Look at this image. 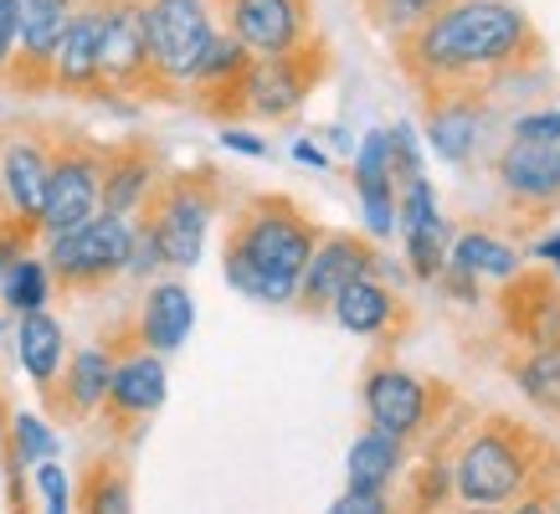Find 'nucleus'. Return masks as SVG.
<instances>
[{
	"instance_id": "obj_32",
	"label": "nucleus",
	"mask_w": 560,
	"mask_h": 514,
	"mask_svg": "<svg viewBox=\"0 0 560 514\" xmlns=\"http://www.w3.org/2000/svg\"><path fill=\"white\" fill-rule=\"evenodd\" d=\"M447 237H453V222L422 226V232H401V262L417 283H438L442 257H447Z\"/></svg>"
},
{
	"instance_id": "obj_26",
	"label": "nucleus",
	"mask_w": 560,
	"mask_h": 514,
	"mask_svg": "<svg viewBox=\"0 0 560 514\" xmlns=\"http://www.w3.org/2000/svg\"><path fill=\"white\" fill-rule=\"evenodd\" d=\"M108 381H114V350L108 344L68 350V365H62V376L51 386V401H57V411L68 422H88L108 401Z\"/></svg>"
},
{
	"instance_id": "obj_14",
	"label": "nucleus",
	"mask_w": 560,
	"mask_h": 514,
	"mask_svg": "<svg viewBox=\"0 0 560 514\" xmlns=\"http://www.w3.org/2000/svg\"><path fill=\"white\" fill-rule=\"evenodd\" d=\"M51 139L36 124H11L0 129V211L11 222L32 226L36 232V211L47 196V175H51Z\"/></svg>"
},
{
	"instance_id": "obj_39",
	"label": "nucleus",
	"mask_w": 560,
	"mask_h": 514,
	"mask_svg": "<svg viewBox=\"0 0 560 514\" xmlns=\"http://www.w3.org/2000/svg\"><path fill=\"white\" fill-rule=\"evenodd\" d=\"M447 499H453V468H447V463H432L422 479H417V514L442 510Z\"/></svg>"
},
{
	"instance_id": "obj_36",
	"label": "nucleus",
	"mask_w": 560,
	"mask_h": 514,
	"mask_svg": "<svg viewBox=\"0 0 560 514\" xmlns=\"http://www.w3.org/2000/svg\"><path fill=\"white\" fill-rule=\"evenodd\" d=\"M386 160H390L396 186H401V180H417V175H427V144H422V129H417L411 119H396L386 129Z\"/></svg>"
},
{
	"instance_id": "obj_41",
	"label": "nucleus",
	"mask_w": 560,
	"mask_h": 514,
	"mask_svg": "<svg viewBox=\"0 0 560 514\" xmlns=\"http://www.w3.org/2000/svg\"><path fill=\"white\" fill-rule=\"evenodd\" d=\"M32 237H36L32 226L11 222V217L0 211V273H5V268H11L16 257H26V253H32Z\"/></svg>"
},
{
	"instance_id": "obj_24",
	"label": "nucleus",
	"mask_w": 560,
	"mask_h": 514,
	"mask_svg": "<svg viewBox=\"0 0 560 514\" xmlns=\"http://www.w3.org/2000/svg\"><path fill=\"white\" fill-rule=\"evenodd\" d=\"M247 68H253V51L242 47L237 36H226L217 26L211 47L201 51V62H196V72H190L186 98L201 103L206 114H237L242 78H247Z\"/></svg>"
},
{
	"instance_id": "obj_38",
	"label": "nucleus",
	"mask_w": 560,
	"mask_h": 514,
	"mask_svg": "<svg viewBox=\"0 0 560 514\" xmlns=\"http://www.w3.org/2000/svg\"><path fill=\"white\" fill-rule=\"evenodd\" d=\"M165 273V257H160V242L150 237V226L135 217V247H129V268H124V278H160Z\"/></svg>"
},
{
	"instance_id": "obj_12",
	"label": "nucleus",
	"mask_w": 560,
	"mask_h": 514,
	"mask_svg": "<svg viewBox=\"0 0 560 514\" xmlns=\"http://www.w3.org/2000/svg\"><path fill=\"white\" fill-rule=\"evenodd\" d=\"M489 175L520 222L535 226V222H550L560 211V144L504 139L489 154Z\"/></svg>"
},
{
	"instance_id": "obj_16",
	"label": "nucleus",
	"mask_w": 560,
	"mask_h": 514,
	"mask_svg": "<svg viewBox=\"0 0 560 514\" xmlns=\"http://www.w3.org/2000/svg\"><path fill=\"white\" fill-rule=\"evenodd\" d=\"M165 401H171L165 355H154L144 344L124 340V350H114V381H108L103 417H108L114 428H139V422H150Z\"/></svg>"
},
{
	"instance_id": "obj_11",
	"label": "nucleus",
	"mask_w": 560,
	"mask_h": 514,
	"mask_svg": "<svg viewBox=\"0 0 560 514\" xmlns=\"http://www.w3.org/2000/svg\"><path fill=\"white\" fill-rule=\"evenodd\" d=\"M154 98L150 42L139 0H103V36H98V103Z\"/></svg>"
},
{
	"instance_id": "obj_15",
	"label": "nucleus",
	"mask_w": 560,
	"mask_h": 514,
	"mask_svg": "<svg viewBox=\"0 0 560 514\" xmlns=\"http://www.w3.org/2000/svg\"><path fill=\"white\" fill-rule=\"evenodd\" d=\"M375 257H381V247H375L371 237L319 232V242H314V253H308V262H304V273H299V299H293V308L324 314L329 299H335L345 283L375 273Z\"/></svg>"
},
{
	"instance_id": "obj_40",
	"label": "nucleus",
	"mask_w": 560,
	"mask_h": 514,
	"mask_svg": "<svg viewBox=\"0 0 560 514\" xmlns=\"http://www.w3.org/2000/svg\"><path fill=\"white\" fill-rule=\"evenodd\" d=\"M324 514H401L390 494H371V489H345Z\"/></svg>"
},
{
	"instance_id": "obj_17",
	"label": "nucleus",
	"mask_w": 560,
	"mask_h": 514,
	"mask_svg": "<svg viewBox=\"0 0 560 514\" xmlns=\"http://www.w3.org/2000/svg\"><path fill=\"white\" fill-rule=\"evenodd\" d=\"M72 16V0H16V57L5 83L16 93H51V57Z\"/></svg>"
},
{
	"instance_id": "obj_34",
	"label": "nucleus",
	"mask_w": 560,
	"mask_h": 514,
	"mask_svg": "<svg viewBox=\"0 0 560 514\" xmlns=\"http://www.w3.org/2000/svg\"><path fill=\"white\" fill-rule=\"evenodd\" d=\"M360 5H365V21H371L386 42H401L417 21H427L438 5H447V0H360Z\"/></svg>"
},
{
	"instance_id": "obj_27",
	"label": "nucleus",
	"mask_w": 560,
	"mask_h": 514,
	"mask_svg": "<svg viewBox=\"0 0 560 514\" xmlns=\"http://www.w3.org/2000/svg\"><path fill=\"white\" fill-rule=\"evenodd\" d=\"M11 344H16V360L26 381H32L42 396H51L62 365H68V329L51 308H36V314H16V329H11Z\"/></svg>"
},
{
	"instance_id": "obj_4",
	"label": "nucleus",
	"mask_w": 560,
	"mask_h": 514,
	"mask_svg": "<svg viewBox=\"0 0 560 514\" xmlns=\"http://www.w3.org/2000/svg\"><path fill=\"white\" fill-rule=\"evenodd\" d=\"M221 211V180L217 171H175L160 180V190L150 196V206L139 211V222L150 226V237L160 242V257H165V273H190L206 257V242H211V226H217Z\"/></svg>"
},
{
	"instance_id": "obj_43",
	"label": "nucleus",
	"mask_w": 560,
	"mask_h": 514,
	"mask_svg": "<svg viewBox=\"0 0 560 514\" xmlns=\"http://www.w3.org/2000/svg\"><path fill=\"white\" fill-rule=\"evenodd\" d=\"M221 150L247 154V160H262V154H268V139L257 135V129H242V124H226V129H221Z\"/></svg>"
},
{
	"instance_id": "obj_6",
	"label": "nucleus",
	"mask_w": 560,
	"mask_h": 514,
	"mask_svg": "<svg viewBox=\"0 0 560 514\" xmlns=\"http://www.w3.org/2000/svg\"><path fill=\"white\" fill-rule=\"evenodd\" d=\"M144 42H150L154 98H186L190 72L217 36L211 0H139Z\"/></svg>"
},
{
	"instance_id": "obj_30",
	"label": "nucleus",
	"mask_w": 560,
	"mask_h": 514,
	"mask_svg": "<svg viewBox=\"0 0 560 514\" xmlns=\"http://www.w3.org/2000/svg\"><path fill=\"white\" fill-rule=\"evenodd\" d=\"M78 514H135V479H129V468L114 458L88 463L83 483H78Z\"/></svg>"
},
{
	"instance_id": "obj_23",
	"label": "nucleus",
	"mask_w": 560,
	"mask_h": 514,
	"mask_svg": "<svg viewBox=\"0 0 560 514\" xmlns=\"http://www.w3.org/2000/svg\"><path fill=\"white\" fill-rule=\"evenodd\" d=\"M442 273H463V278H478V283L504 289L514 273H525V253H520L504 232H493V226H453Z\"/></svg>"
},
{
	"instance_id": "obj_48",
	"label": "nucleus",
	"mask_w": 560,
	"mask_h": 514,
	"mask_svg": "<svg viewBox=\"0 0 560 514\" xmlns=\"http://www.w3.org/2000/svg\"><path fill=\"white\" fill-rule=\"evenodd\" d=\"M324 144H329V150H335V154H345V160H350V154H355V139L345 135L340 124H329V129H324Z\"/></svg>"
},
{
	"instance_id": "obj_44",
	"label": "nucleus",
	"mask_w": 560,
	"mask_h": 514,
	"mask_svg": "<svg viewBox=\"0 0 560 514\" xmlns=\"http://www.w3.org/2000/svg\"><path fill=\"white\" fill-rule=\"evenodd\" d=\"M438 289L453 299V304H463V308H478L483 304V283L478 278H463V273H438Z\"/></svg>"
},
{
	"instance_id": "obj_45",
	"label": "nucleus",
	"mask_w": 560,
	"mask_h": 514,
	"mask_svg": "<svg viewBox=\"0 0 560 514\" xmlns=\"http://www.w3.org/2000/svg\"><path fill=\"white\" fill-rule=\"evenodd\" d=\"M289 154H293V165H304V171H335V154L324 150L319 139H308V135L293 139Z\"/></svg>"
},
{
	"instance_id": "obj_33",
	"label": "nucleus",
	"mask_w": 560,
	"mask_h": 514,
	"mask_svg": "<svg viewBox=\"0 0 560 514\" xmlns=\"http://www.w3.org/2000/svg\"><path fill=\"white\" fill-rule=\"evenodd\" d=\"M57 458V432H51L47 417H36V411H16L11 417V463L32 474L36 463Z\"/></svg>"
},
{
	"instance_id": "obj_42",
	"label": "nucleus",
	"mask_w": 560,
	"mask_h": 514,
	"mask_svg": "<svg viewBox=\"0 0 560 514\" xmlns=\"http://www.w3.org/2000/svg\"><path fill=\"white\" fill-rule=\"evenodd\" d=\"M499 514H560V494L550 483H535L529 494H520L514 504H504Z\"/></svg>"
},
{
	"instance_id": "obj_19",
	"label": "nucleus",
	"mask_w": 560,
	"mask_h": 514,
	"mask_svg": "<svg viewBox=\"0 0 560 514\" xmlns=\"http://www.w3.org/2000/svg\"><path fill=\"white\" fill-rule=\"evenodd\" d=\"M98 36H103V0H72V16L62 26L57 57H51V93L98 98Z\"/></svg>"
},
{
	"instance_id": "obj_7",
	"label": "nucleus",
	"mask_w": 560,
	"mask_h": 514,
	"mask_svg": "<svg viewBox=\"0 0 560 514\" xmlns=\"http://www.w3.org/2000/svg\"><path fill=\"white\" fill-rule=\"evenodd\" d=\"M427 98V119H422V144L447 165H474L489 160L504 135V114L493 108V98L483 87H432Z\"/></svg>"
},
{
	"instance_id": "obj_21",
	"label": "nucleus",
	"mask_w": 560,
	"mask_h": 514,
	"mask_svg": "<svg viewBox=\"0 0 560 514\" xmlns=\"http://www.w3.org/2000/svg\"><path fill=\"white\" fill-rule=\"evenodd\" d=\"M345 335H355V340H386L396 329L407 325V304H401V289H390L386 278H355V283H345L329 308H324Z\"/></svg>"
},
{
	"instance_id": "obj_46",
	"label": "nucleus",
	"mask_w": 560,
	"mask_h": 514,
	"mask_svg": "<svg viewBox=\"0 0 560 514\" xmlns=\"http://www.w3.org/2000/svg\"><path fill=\"white\" fill-rule=\"evenodd\" d=\"M16 57V0H0V78L11 72Z\"/></svg>"
},
{
	"instance_id": "obj_5",
	"label": "nucleus",
	"mask_w": 560,
	"mask_h": 514,
	"mask_svg": "<svg viewBox=\"0 0 560 514\" xmlns=\"http://www.w3.org/2000/svg\"><path fill=\"white\" fill-rule=\"evenodd\" d=\"M47 242V268L57 278V293H93L119 283L129 268V247H135V217H114V211H93L88 222L51 232Z\"/></svg>"
},
{
	"instance_id": "obj_13",
	"label": "nucleus",
	"mask_w": 560,
	"mask_h": 514,
	"mask_svg": "<svg viewBox=\"0 0 560 514\" xmlns=\"http://www.w3.org/2000/svg\"><path fill=\"white\" fill-rule=\"evenodd\" d=\"M360 407H365V428H381L390 437H422L438 417V386L407 365H371L360 381Z\"/></svg>"
},
{
	"instance_id": "obj_18",
	"label": "nucleus",
	"mask_w": 560,
	"mask_h": 514,
	"mask_svg": "<svg viewBox=\"0 0 560 514\" xmlns=\"http://www.w3.org/2000/svg\"><path fill=\"white\" fill-rule=\"evenodd\" d=\"M350 186H355L365 237H371L375 247H386V242L396 237V175H390V160H386V129H371V135L355 139Z\"/></svg>"
},
{
	"instance_id": "obj_29",
	"label": "nucleus",
	"mask_w": 560,
	"mask_h": 514,
	"mask_svg": "<svg viewBox=\"0 0 560 514\" xmlns=\"http://www.w3.org/2000/svg\"><path fill=\"white\" fill-rule=\"evenodd\" d=\"M57 299V278H51L47 257H16L5 273H0V308L16 319V314H36V308H51Z\"/></svg>"
},
{
	"instance_id": "obj_35",
	"label": "nucleus",
	"mask_w": 560,
	"mask_h": 514,
	"mask_svg": "<svg viewBox=\"0 0 560 514\" xmlns=\"http://www.w3.org/2000/svg\"><path fill=\"white\" fill-rule=\"evenodd\" d=\"M504 139H525V144H560V98H540L529 108L504 114Z\"/></svg>"
},
{
	"instance_id": "obj_28",
	"label": "nucleus",
	"mask_w": 560,
	"mask_h": 514,
	"mask_svg": "<svg viewBox=\"0 0 560 514\" xmlns=\"http://www.w3.org/2000/svg\"><path fill=\"white\" fill-rule=\"evenodd\" d=\"M401 474H407V437H390L381 428H365L345 453V489L396 494Z\"/></svg>"
},
{
	"instance_id": "obj_8",
	"label": "nucleus",
	"mask_w": 560,
	"mask_h": 514,
	"mask_svg": "<svg viewBox=\"0 0 560 514\" xmlns=\"http://www.w3.org/2000/svg\"><path fill=\"white\" fill-rule=\"evenodd\" d=\"M329 72V47L324 36L304 51H283V57H253V68L242 78V98L237 114L262 124H289L299 119V108L314 98V87Z\"/></svg>"
},
{
	"instance_id": "obj_10",
	"label": "nucleus",
	"mask_w": 560,
	"mask_h": 514,
	"mask_svg": "<svg viewBox=\"0 0 560 514\" xmlns=\"http://www.w3.org/2000/svg\"><path fill=\"white\" fill-rule=\"evenodd\" d=\"M217 26L237 36L253 57H283L319 42V21L308 0H211Z\"/></svg>"
},
{
	"instance_id": "obj_3",
	"label": "nucleus",
	"mask_w": 560,
	"mask_h": 514,
	"mask_svg": "<svg viewBox=\"0 0 560 514\" xmlns=\"http://www.w3.org/2000/svg\"><path fill=\"white\" fill-rule=\"evenodd\" d=\"M447 468H453V499L478 504V510H504L520 494H529L535 483H545L540 443L525 428L504 422V417H489L474 432H463Z\"/></svg>"
},
{
	"instance_id": "obj_31",
	"label": "nucleus",
	"mask_w": 560,
	"mask_h": 514,
	"mask_svg": "<svg viewBox=\"0 0 560 514\" xmlns=\"http://www.w3.org/2000/svg\"><path fill=\"white\" fill-rule=\"evenodd\" d=\"M510 376L525 401L560 417V344H529L520 360H510Z\"/></svg>"
},
{
	"instance_id": "obj_20",
	"label": "nucleus",
	"mask_w": 560,
	"mask_h": 514,
	"mask_svg": "<svg viewBox=\"0 0 560 514\" xmlns=\"http://www.w3.org/2000/svg\"><path fill=\"white\" fill-rule=\"evenodd\" d=\"M190 329H196V293H190L180 278L160 273L150 289H144V299H139L129 340L154 350V355H175V350H186Z\"/></svg>"
},
{
	"instance_id": "obj_1",
	"label": "nucleus",
	"mask_w": 560,
	"mask_h": 514,
	"mask_svg": "<svg viewBox=\"0 0 560 514\" xmlns=\"http://www.w3.org/2000/svg\"><path fill=\"white\" fill-rule=\"evenodd\" d=\"M390 51L422 93L489 87L499 72L545 62V42L520 0H447L401 42H390Z\"/></svg>"
},
{
	"instance_id": "obj_25",
	"label": "nucleus",
	"mask_w": 560,
	"mask_h": 514,
	"mask_svg": "<svg viewBox=\"0 0 560 514\" xmlns=\"http://www.w3.org/2000/svg\"><path fill=\"white\" fill-rule=\"evenodd\" d=\"M504 325L510 335H520V344H560V283L556 278H529L514 273L504 283Z\"/></svg>"
},
{
	"instance_id": "obj_37",
	"label": "nucleus",
	"mask_w": 560,
	"mask_h": 514,
	"mask_svg": "<svg viewBox=\"0 0 560 514\" xmlns=\"http://www.w3.org/2000/svg\"><path fill=\"white\" fill-rule=\"evenodd\" d=\"M32 489H36L42 514H72V479H68V468H62L57 458L36 463V468H32Z\"/></svg>"
},
{
	"instance_id": "obj_22",
	"label": "nucleus",
	"mask_w": 560,
	"mask_h": 514,
	"mask_svg": "<svg viewBox=\"0 0 560 514\" xmlns=\"http://www.w3.org/2000/svg\"><path fill=\"white\" fill-rule=\"evenodd\" d=\"M160 180H165V165H160V154L150 144H114V150H103L98 206L114 211V217H139L160 190Z\"/></svg>"
},
{
	"instance_id": "obj_9",
	"label": "nucleus",
	"mask_w": 560,
	"mask_h": 514,
	"mask_svg": "<svg viewBox=\"0 0 560 514\" xmlns=\"http://www.w3.org/2000/svg\"><path fill=\"white\" fill-rule=\"evenodd\" d=\"M98 190H103V144L78 135L51 139V175L42 211H36V237L68 232V226L88 222L93 211H103Z\"/></svg>"
},
{
	"instance_id": "obj_49",
	"label": "nucleus",
	"mask_w": 560,
	"mask_h": 514,
	"mask_svg": "<svg viewBox=\"0 0 560 514\" xmlns=\"http://www.w3.org/2000/svg\"><path fill=\"white\" fill-rule=\"evenodd\" d=\"M447 514H499V510H478V504H453Z\"/></svg>"
},
{
	"instance_id": "obj_2",
	"label": "nucleus",
	"mask_w": 560,
	"mask_h": 514,
	"mask_svg": "<svg viewBox=\"0 0 560 514\" xmlns=\"http://www.w3.org/2000/svg\"><path fill=\"white\" fill-rule=\"evenodd\" d=\"M319 242V226L293 196H247L221 242L226 283L268 308H289L299 299V273Z\"/></svg>"
},
{
	"instance_id": "obj_47",
	"label": "nucleus",
	"mask_w": 560,
	"mask_h": 514,
	"mask_svg": "<svg viewBox=\"0 0 560 514\" xmlns=\"http://www.w3.org/2000/svg\"><path fill=\"white\" fill-rule=\"evenodd\" d=\"M529 253L540 257L545 268H550V278L560 283V226H545L540 237H535V247H529Z\"/></svg>"
}]
</instances>
